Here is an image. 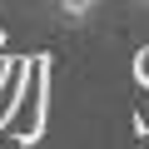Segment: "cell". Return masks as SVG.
Here are the masks:
<instances>
[{
    "label": "cell",
    "mask_w": 149,
    "mask_h": 149,
    "mask_svg": "<svg viewBox=\"0 0 149 149\" xmlns=\"http://www.w3.org/2000/svg\"><path fill=\"white\" fill-rule=\"evenodd\" d=\"M134 124H139V134H149V85H139V100H134Z\"/></svg>",
    "instance_id": "obj_2"
},
{
    "label": "cell",
    "mask_w": 149,
    "mask_h": 149,
    "mask_svg": "<svg viewBox=\"0 0 149 149\" xmlns=\"http://www.w3.org/2000/svg\"><path fill=\"white\" fill-rule=\"evenodd\" d=\"M144 5H149V0H144Z\"/></svg>",
    "instance_id": "obj_5"
},
{
    "label": "cell",
    "mask_w": 149,
    "mask_h": 149,
    "mask_svg": "<svg viewBox=\"0 0 149 149\" xmlns=\"http://www.w3.org/2000/svg\"><path fill=\"white\" fill-rule=\"evenodd\" d=\"M134 74H139V85H149V50H139V60H134Z\"/></svg>",
    "instance_id": "obj_4"
},
{
    "label": "cell",
    "mask_w": 149,
    "mask_h": 149,
    "mask_svg": "<svg viewBox=\"0 0 149 149\" xmlns=\"http://www.w3.org/2000/svg\"><path fill=\"white\" fill-rule=\"evenodd\" d=\"M45 109H50V60L35 55V60H25V80H20L15 109H10L0 134L15 139V144H35L40 129H45Z\"/></svg>",
    "instance_id": "obj_1"
},
{
    "label": "cell",
    "mask_w": 149,
    "mask_h": 149,
    "mask_svg": "<svg viewBox=\"0 0 149 149\" xmlns=\"http://www.w3.org/2000/svg\"><path fill=\"white\" fill-rule=\"evenodd\" d=\"M55 5H60V10L70 15V20H85V15H90V10L100 5V0H55Z\"/></svg>",
    "instance_id": "obj_3"
}]
</instances>
